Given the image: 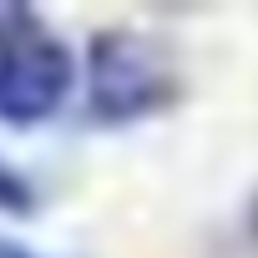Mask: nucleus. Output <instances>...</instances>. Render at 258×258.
<instances>
[{
  "mask_svg": "<svg viewBox=\"0 0 258 258\" xmlns=\"http://www.w3.org/2000/svg\"><path fill=\"white\" fill-rule=\"evenodd\" d=\"M76 51L31 6H0V121L41 126L76 91Z\"/></svg>",
  "mask_w": 258,
  "mask_h": 258,
  "instance_id": "obj_1",
  "label": "nucleus"
},
{
  "mask_svg": "<svg viewBox=\"0 0 258 258\" xmlns=\"http://www.w3.org/2000/svg\"><path fill=\"white\" fill-rule=\"evenodd\" d=\"M172 66L132 31H96L86 46V116L101 126H121L152 116L172 101Z\"/></svg>",
  "mask_w": 258,
  "mask_h": 258,
  "instance_id": "obj_2",
  "label": "nucleus"
},
{
  "mask_svg": "<svg viewBox=\"0 0 258 258\" xmlns=\"http://www.w3.org/2000/svg\"><path fill=\"white\" fill-rule=\"evenodd\" d=\"M0 208H6V213H31L36 208V192H31V182L6 162V157H0Z\"/></svg>",
  "mask_w": 258,
  "mask_h": 258,
  "instance_id": "obj_3",
  "label": "nucleus"
},
{
  "mask_svg": "<svg viewBox=\"0 0 258 258\" xmlns=\"http://www.w3.org/2000/svg\"><path fill=\"white\" fill-rule=\"evenodd\" d=\"M0 258H41V253H31L26 243H16V238H6V233H0Z\"/></svg>",
  "mask_w": 258,
  "mask_h": 258,
  "instance_id": "obj_4",
  "label": "nucleus"
}]
</instances>
